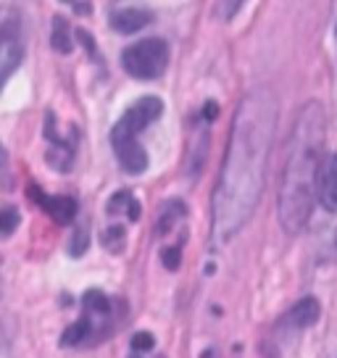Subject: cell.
I'll return each mask as SVG.
<instances>
[{
    "label": "cell",
    "mask_w": 337,
    "mask_h": 358,
    "mask_svg": "<svg viewBox=\"0 0 337 358\" xmlns=\"http://www.w3.org/2000/svg\"><path fill=\"white\" fill-rule=\"evenodd\" d=\"M277 132V98L266 87L240 101L229 129L222 174L214 192V237H235L253 216L266 185V164Z\"/></svg>",
    "instance_id": "1"
},
{
    "label": "cell",
    "mask_w": 337,
    "mask_h": 358,
    "mask_svg": "<svg viewBox=\"0 0 337 358\" xmlns=\"http://www.w3.org/2000/svg\"><path fill=\"white\" fill-rule=\"evenodd\" d=\"M327 116L319 103H306L295 116L287 140V161L282 169L280 219L282 227L298 235L303 232L316 201V179L324 161Z\"/></svg>",
    "instance_id": "2"
},
{
    "label": "cell",
    "mask_w": 337,
    "mask_h": 358,
    "mask_svg": "<svg viewBox=\"0 0 337 358\" xmlns=\"http://www.w3.org/2000/svg\"><path fill=\"white\" fill-rule=\"evenodd\" d=\"M164 113V103L156 95H145L137 103H132L119 122L113 124L111 129V148L116 158H119V166L127 174H143L148 169V153L145 148L140 145L137 134L148 129L153 122L161 119Z\"/></svg>",
    "instance_id": "3"
},
{
    "label": "cell",
    "mask_w": 337,
    "mask_h": 358,
    "mask_svg": "<svg viewBox=\"0 0 337 358\" xmlns=\"http://www.w3.org/2000/svg\"><path fill=\"white\" fill-rule=\"evenodd\" d=\"M122 66L135 79H156L168 66V45L158 37H148L129 45L122 53Z\"/></svg>",
    "instance_id": "4"
},
{
    "label": "cell",
    "mask_w": 337,
    "mask_h": 358,
    "mask_svg": "<svg viewBox=\"0 0 337 358\" xmlns=\"http://www.w3.org/2000/svg\"><path fill=\"white\" fill-rule=\"evenodd\" d=\"M24 58V37L16 16H8L0 22V90L19 69Z\"/></svg>",
    "instance_id": "5"
},
{
    "label": "cell",
    "mask_w": 337,
    "mask_h": 358,
    "mask_svg": "<svg viewBox=\"0 0 337 358\" xmlns=\"http://www.w3.org/2000/svg\"><path fill=\"white\" fill-rule=\"evenodd\" d=\"M29 198H32L34 203H40L58 224L74 222V216H77V201L69 198V195H45L37 185H32V187H29Z\"/></svg>",
    "instance_id": "6"
},
{
    "label": "cell",
    "mask_w": 337,
    "mask_h": 358,
    "mask_svg": "<svg viewBox=\"0 0 337 358\" xmlns=\"http://www.w3.org/2000/svg\"><path fill=\"white\" fill-rule=\"evenodd\" d=\"M316 198L327 211L337 213V153L324 156L319 179H316Z\"/></svg>",
    "instance_id": "7"
},
{
    "label": "cell",
    "mask_w": 337,
    "mask_h": 358,
    "mask_svg": "<svg viewBox=\"0 0 337 358\" xmlns=\"http://www.w3.org/2000/svg\"><path fill=\"white\" fill-rule=\"evenodd\" d=\"M319 316H322V306L316 298H303V301H298L292 306L290 311L285 313V324L287 327H295V329H306V327H314L319 322Z\"/></svg>",
    "instance_id": "8"
},
{
    "label": "cell",
    "mask_w": 337,
    "mask_h": 358,
    "mask_svg": "<svg viewBox=\"0 0 337 358\" xmlns=\"http://www.w3.org/2000/svg\"><path fill=\"white\" fill-rule=\"evenodd\" d=\"M153 22V13L145 8H122L111 16V27L122 34H135L140 29H145L148 24Z\"/></svg>",
    "instance_id": "9"
},
{
    "label": "cell",
    "mask_w": 337,
    "mask_h": 358,
    "mask_svg": "<svg viewBox=\"0 0 337 358\" xmlns=\"http://www.w3.org/2000/svg\"><path fill=\"white\" fill-rule=\"evenodd\" d=\"M45 134H48V140L53 143L50 153H48V164L53 169H58V171H69V169H71V161H74V145H71L69 140L56 137L50 129H48Z\"/></svg>",
    "instance_id": "10"
},
{
    "label": "cell",
    "mask_w": 337,
    "mask_h": 358,
    "mask_svg": "<svg viewBox=\"0 0 337 358\" xmlns=\"http://www.w3.org/2000/svg\"><path fill=\"white\" fill-rule=\"evenodd\" d=\"M106 211H108V216H122V213H127V219L129 222H137L140 219V213H143V206L135 201V195L132 192H113L111 201H108V206H106Z\"/></svg>",
    "instance_id": "11"
},
{
    "label": "cell",
    "mask_w": 337,
    "mask_h": 358,
    "mask_svg": "<svg viewBox=\"0 0 337 358\" xmlns=\"http://www.w3.org/2000/svg\"><path fill=\"white\" fill-rule=\"evenodd\" d=\"M50 45H53V50L58 53H71V48H74V40H71V29H69V22L64 16H56L53 19V29H50Z\"/></svg>",
    "instance_id": "12"
},
{
    "label": "cell",
    "mask_w": 337,
    "mask_h": 358,
    "mask_svg": "<svg viewBox=\"0 0 337 358\" xmlns=\"http://www.w3.org/2000/svg\"><path fill=\"white\" fill-rule=\"evenodd\" d=\"M182 216H185V206H182L180 201H171V203H166L164 206V213L158 216V224H156V232L161 237L164 235H168L171 232V227L180 222Z\"/></svg>",
    "instance_id": "13"
},
{
    "label": "cell",
    "mask_w": 337,
    "mask_h": 358,
    "mask_svg": "<svg viewBox=\"0 0 337 358\" xmlns=\"http://www.w3.org/2000/svg\"><path fill=\"white\" fill-rule=\"evenodd\" d=\"M101 243L106 250H111V253H122L124 250V243H127V232H124L122 224H116V227H108L106 232H103Z\"/></svg>",
    "instance_id": "14"
},
{
    "label": "cell",
    "mask_w": 337,
    "mask_h": 358,
    "mask_svg": "<svg viewBox=\"0 0 337 358\" xmlns=\"http://www.w3.org/2000/svg\"><path fill=\"white\" fill-rule=\"evenodd\" d=\"M87 245H90V237H87V227L82 224V227H77V229H74V237H71L69 253H71V256H82V253L87 250Z\"/></svg>",
    "instance_id": "15"
},
{
    "label": "cell",
    "mask_w": 337,
    "mask_h": 358,
    "mask_svg": "<svg viewBox=\"0 0 337 358\" xmlns=\"http://www.w3.org/2000/svg\"><path fill=\"white\" fill-rule=\"evenodd\" d=\"M19 222H22V216L16 208H0V235H11L19 227Z\"/></svg>",
    "instance_id": "16"
},
{
    "label": "cell",
    "mask_w": 337,
    "mask_h": 358,
    "mask_svg": "<svg viewBox=\"0 0 337 358\" xmlns=\"http://www.w3.org/2000/svg\"><path fill=\"white\" fill-rule=\"evenodd\" d=\"M161 264L168 268V271H177L182 264V250L180 248H164V253H161Z\"/></svg>",
    "instance_id": "17"
},
{
    "label": "cell",
    "mask_w": 337,
    "mask_h": 358,
    "mask_svg": "<svg viewBox=\"0 0 337 358\" xmlns=\"http://www.w3.org/2000/svg\"><path fill=\"white\" fill-rule=\"evenodd\" d=\"M153 343H156V340H153L150 332H137V335L132 337V348H135V350H150Z\"/></svg>",
    "instance_id": "18"
},
{
    "label": "cell",
    "mask_w": 337,
    "mask_h": 358,
    "mask_svg": "<svg viewBox=\"0 0 337 358\" xmlns=\"http://www.w3.org/2000/svg\"><path fill=\"white\" fill-rule=\"evenodd\" d=\"M13 179H8V156H6V150L0 148V187H11Z\"/></svg>",
    "instance_id": "19"
},
{
    "label": "cell",
    "mask_w": 337,
    "mask_h": 358,
    "mask_svg": "<svg viewBox=\"0 0 337 358\" xmlns=\"http://www.w3.org/2000/svg\"><path fill=\"white\" fill-rule=\"evenodd\" d=\"M243 3L245 0H224V8H222V13H224V19H232L240 8H243Z\"/></svg>",
    "instance_id": "20"
},
{
    "label": "cell",
    "mask_w": 337,
    "mask_h": 358,
    "mask_svg": "<svg viewBox=\"0 0 337 358\" xmlns=\"http://www.w3.org/2000/svg\"><path fill=\"white\" fill-rule=\"evenodd\" d=\"M335 253H337V232H335Z\"/></svg>",
    "instance_id": "21"
},
{
    "label": "cell",
    "mask_w": 337,
    "mask_h": 358,
    "mask_svg": "<svg viewBox=\"0 0 337 358\" xmlns=\"http://www.w3.org/2000/svg\"><path fill=\"white\" fill-rule=\"evenodd\" d=\"M66 3H74V0H66Z\"/></svg>",
    "instance_id": "22"
}]
</instances>
